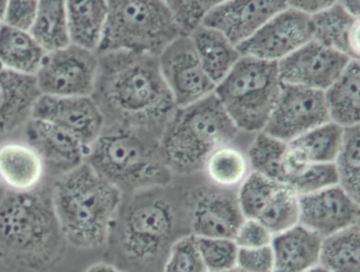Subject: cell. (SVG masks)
I'll use <instances>...</instances> for the list:
<instances>
[{"instance_id":"cell-33","label":"cell","mask_w":360,"mask_h":272,"mask_svg":"<svg viewBox=\"0 0 360 272\" xmlns=\"http://www.w3.org/2000/svg\"><path fill=\"white\" fill-rule=\"evenodd\" d=\"M284 185L250 171L240 185L238 204L245 218H258L263 209Z\"/></svg>"},{"instance_id":"cell-28","label":"cell","mask_w":360,"mask_h":272,"mask_svg":"<svg viewBox=\"0 0 360 272\" xmlns=\"http://www.w3.org/2000/svg\"><path fill=\"white\" fill-rule=\"evenodd\" d=\"M29 32L46 52L70 45L67 0H37V16Z\"/></svg>"},{"instance_id":"cell-31","label":"cell","mask_w":360,"mask_h":272,"mask_svg":"<svg viewBox=\"0 0 360 272\" xmlns=\"http://www.w3.org/2000/svg\"><path fill=\"white\" fill-rule=\"evenodd\" d=\"M333 166L337 185L354 199L360 200V128H345L342 142Z\"/></svg>"},{"instance_id":"cell-18","label":"cell","mask_w":360,"mask_h":272,"mask_svg":"<svg viewBox=\"0 0 360 272\" xmlns=\"http://www.w3.org/2000/svg\"><path fill=\"white\" fill-rule=\"evenodd\" d=\"M24 128L25 141L39 154L50 178L66 174L85 162L88 147L63 128L37 118H31Z\"/></svg>"},{"instance_id":"cell-13","label":"cell","mask_w":360,"mask_h":272,"mask_svg":"<svg viewBox=\"0 0 360 272\" xmlns=\"http://www.w3.org/2000/svg\"><path fill=\"white\" fill-rule=\"evenodd\" d=\"M352 58L311 39L277 63L283 85L324 92L342 73Z\"/></svg>"},{"instance_id":"cell-4","label":"cell","mask_w":360,"mask_h":272,"mask_svg":"<svg viewBox=\"0 0 360 272\" xmlns=\"http://www.w3.org/2000/svg\"><path fill=\"white\" fill-rule=\"evenodd\" d=\"M214 94L185 107H176L162 130L159 153L170 172L191 174L203 170L208 156L239 135Z\"/></svg>"},{"instance_id":"cell-8","label":"cell","mask_w":360,"mask_h":272,"mask_svg":"<svg viewBox=\"0 0 360 272\" xmlns=\"http://www.w3.org/2000/svg\"><path fill=\"white\" fill-rule=\"evenodd\" d=\"M282 83L276 62L242 56L214 94L239 132H263Z\"/></svg>"},{"instance_id":"cell-40","label":"cell","mask_w":360,"mask_h":272,"mask_svg":"<svg viewBox=\"0 0 360 272\" xmlns=\"http://www.w3.org/2000/svg\"><path fill=\"white\" fill-rule=\"evenodd\" d=\"M237 267L244 272H274L271 246L238 250Z\"/></svg>"},{"instance_id":"cell-43","label":"cell","mask_w":360,"mask_h":272,"mask_svg":"<svg viewBox=\"0 0 360 272\" xmlns=\"http://www.w3.org/2000/svg\"><path fill=\"white\" fill-rule=\"evenodd\" d=\"M338 4L347 13L359 18L360 0H338Z\"/></svg>"},{"instance_id":"cell-47","label":"cell","mask_w":360,"mask_h":272,"mask_svg":"<svg viewBox=\"0 0 360 272\" xmlns=\"http://www.w3.org/2000/svg\"><path fill=\"white\" fill-rule=\"evenodd\" d=\"M1 190H3V187H0V193H1Z\"/></svg>"},{"instance_id":"cell-46","label":"cell","mask_w":360,"mask_h":272,"mask_svg":"<svg viewBox=\"0 0 360 272\" xmlns=\"http://www.w3.org/2000/svg\"><path fill=\"white\" fill-rule=\"evenodd\" d=\"M305 272H328L326 269L321 267V266L317 265L315 267L311 268V269L307 270Z\"/></svg>"},{"instance_id":"cell-41","label":"cell","mask_w":360,"mask_h":272,"mask_svg":"<svg viewBox=\"0 0 360 272\" xmlns=\"http://www.w3.org/2000/svg\"><path fill=\"white\" fill-rule=\"evenodd\" d=\"M338 3V0H286L288 7L311 16Z\"/></svg>"},{"instance_id":"cell-19","label":"cell","mask_w":360,"mask_h":272,"mask_svg":"<svg viewBox=\"0 0 360 272\" xmlns=\"http://www.w3.org/2000/svg\"><path fill=\"white\" fill-rule=\"evenodd\" d=\"M244 218L237 197L219 190H205L193 204L191 234L197 237L233 240Z\"/></svg>"},{"instance_id":"cell-26","label":"cell","mask_w":360,"mask_h":272,"mask_svg":"<svg viewBox=\"0 0 360 272\" xmlns=\"http://www.w3.org/2000/svg\"><path fill=\"white\" fill-rule=\"evenodd\" d=\"M70 43L96 54L107 20V0H67Z\"/></svg>"},{"instance_id":"cell-10","label":"cell","mask_w":360,"mask_h":272,"mask_svg":"<svg viewBox=\"0 0 360 272\" xmlns=\"http://www.w3.org/2000/svg\"><path fill=\"white\" fill-rule=\"evenodd\" d=\"M158 63L176 107L188 106L214 94L216 85L204 70L188 33L166 46Z\"/></svg>"},{"instance_id":"cell-38","label":"cell","mask_w":360,"mask_h":272,"mask_svg":"<svg viewBox=\"0 0 360 272\" xmlns=\"http://www.w3.org/2000/svg\"><path fill=\"white\" fill-rule=\"evenodd\" d=\"M274 235L258 219L244 218L233 240L240 249L271 246Z\"/></svg>"},{"instance_id":"cell-36","label":"cell","mask_w":360,"mask_h":272,"mask_svg":"<svg viewBox=\"0 0 360 272\" xmlns=\"http://www.w3.org/2000/svg\"><path fill=\"white\" fill-rule=\"evenodd\" d=\"M197 240L200 254L207 271H220L237 265L239 248L233 240L197 237Z\"/></svg>"},{"instance_id":"cell-23","label":"cell","mask_w":360,"mask_h":272,"mask_svg":"<svg viewBox=\"0 0 360 272\" xmlns=\"http://www.w3.org/2000/svg\"><path fill=\"white\" fill-rule=\"evenodd\" d=\"M321 240L299 223L274 235V272H305L317 266Z\"/></svg>"},{"instance_id":"cell-35","label":"cell","mask_w":360,"mask_h":272,"mask_svg":"<svg viewBox=\"0 0 360 272\" xmlns=\"http://www.w3.org/2000/svg\"><path fill=\"white\" fill-rule=\"evenodd\" d=\"M163 272H207L193 234L183 236L172 245Z\"/></svg>"},{"instance_id":"cell-9","label":"cell","mask_w":360,"mask_h":272,"mask_svg":"<svg viewBox=\"0 0 360 272\" xmlns=\"http://www.w3.org/2000/svg\"><path fill=\"white\" fill-rule=\"evenodd\" d=\"M98 56L91 50L70 45L47 52L34 75L44 96L90 97L98 75Z\"/></svg>"},{"instance_id":"cell-16","label":"cell","mask_w":360,"mask_h":272,"mask_svg":"<svg viewBox=\"0 0 360 272\" xmlns=\"http://www.w3.org/2000/svg\"><path fill=\"white\" fill-rule=\"evenodd\" d=\"M285 8L286 0H224L208 10L200 24L222 33L238 47Z\"/></svg>"},{"instance_id":"cell-11","label":"cell","mask_w":360,"mask_h":272,"mask_svg":"<svg viewBox=\"0 0 360 272\" xmlns=\"http://www.w3.org/2000/svg\"><path fill=\"white\" fill-rule=\"evenodd\" d=\"M328 121L323 92L282 84L263 132L290 142Z\"/></svg>"},{"instance_id":"cell-14","label":"cell","mask_w":360,"mask_h":272,"mask_svg":"<svg viewBox=\"0 0 360 272\" xmlns=\"http://www.w3.org/2000/svg\"><path fill=\"white\" fill-rule=\"evenodd\" d=\"M299 225L323 238L359 223V202L338 185L298 195Z\"/></svg>"},{"instance_id":"cell-25","label":"cell","mask_w":360,"mask_h":272,"mask_svg":"<svg viewBox=\"0 0 360 272\" xmlns=\"http://www.w3.org/2000/svg\"><path fill=\"white\" fill-rule=\"evenodd\" d=\"M359 60H352L336 81L323 92L330 121L342 128L359 125Z\"/></svg>"},{"instance_id":"cell-29","label":"cell","mask_w":360,"mask_h":272,"mask_svg":"<svg viewBox=\"0 0 360 272\" xmlns=\"http://www.w3.org/2000/svg\"><path fill=\"white\" fill-rule=\"evenodd\" d=\"M318 265L328 272H360L359 223L322 238Z\"/></svg>"},{"instance_id":"cell-39","label":"cell","mask_w":360,"mask_h":272,"mask_svg":"<svg viewBox=\"0 0 360 272\" xmlns=\"http://www.w3.org/2000/svg\"><path fill=\"white\" fill-rule=\"evenodd\" d=\"M37 10V0H9L1 24L29 32L34 23Z\"/></svg>"},{"instance_id":"cell-2","label":"cell","mask_w":360,"mask_h":272,"mask_svg":"<svg viewBox=\"0 0 360 272\" xmlns=\"http://www.w3.org/2000/svg\"><path fill=\"white\" fill-rule=\"evenodd\" d=\"M66 240L58 225L50 185L34 191L1 190L0 264L16 272H46L62 263Z\"/></svg>"},{"instance_id":"cell-37","label":"cell","mask_w":360,"mask_h":272,"mask_svg":"<svg viewBox=\"0 0 360 272\" xmlns=\"http://www.w3.org/2000/svg\"><path fill=\"white\" fill-rule=\"evenodd\" d=\"M174 11L185 33H189L201 23L208 10L224 0H165Z\"/></svg>"},{"instance_id":"cell-22","label":"cell","mask_w":360,"mask_h":272,"mask_svg":"<svg viewBox=\"0 0 360 272\" xmlns=\"http://www.w3.org/2000/svg\"><path fill=\"white\" fill-rule=\"evenodd\" d=\"M314 41L359 60V18L347 13L338 3L311 14Z\"/></svg>"},{"instance_id":"cell-34","label":"cell","mask_w":360,"mask_h":272,"mask_svg":"<svg viewBox=\"0 0 360 272\" xmlns=\"http://www.w3.org/2000/svg\"><path fill=\"white\" fill-rule=\"evenodd\" d=\"M257 219L273 235L295 227L299 223L298 195L288 187H282L263 209Z\"/></svg>"},{"instance_id":"cell-3","label":"cell","mask_w":360,"mask_h":272,"mask_svg":"<svg viewBox=\"0 0 360 272\" xmlns=\"http://www.w3.org/2000/svg\"><path fill=\"white\" fill-rule=\"evenodd\" d=\"M50 190L68 246L86 251L105 248L123 202V192L86 162L52 179Z\"/></svg>"},{"instance_id":"cell-7","label":"cell","mask_w":360,"mask_h":272,"mask_svg":"<svg viewBox=\"0 0 360 272\" xmlns=\"http://www.w3.org/2000/svg\"><path fill=\"white\" fill-rule=\"evenodd\" d=\"M165 0H107V20L96 54L129 51L159 56L184 35Z\"/></svg>"},{"instance_id":"cell-20","label":"cell","mask_w":360,"mask_h":272,"mask_svg":"<svg viewBox=\"0 0 360 272\" xmlns=\"http://www.w3.org/2000/svg\"><path fill=\"white\" fill-rule=\"evenodd\" d=\"M39 96L34 77L14 73L0 64V136L25 128Z\"/></svg>"},{"instance_id":"cell-5","label":"cell","mask_w":360,"mask_h":272,"mask_svg":"<svg viewBox=\"0 0 360 272\" xmlns=\"http://www.w3.org/2000/svg\"><path fill=\"white\" fill-rule=\"evenodd\" d=\"M158 142L142 130L105 125L88 147L85 162L123 194L143 191L169 180L172 172L162 161Z\"/></svg>"},{"instance_id":"cell-45","label":"cell","mask_w":360,"mask_h":272,"mask_svg":"<svg viewBox=\"0 0 360 272\" xmlns=\"http://www.w3.org/2000/svg\"><path fill=\"white\" fill-rule=\"evenodd\" d=\"M207 272H244V271H242V270L240 269L239 267H237V266H235V267L229 268V269L220 270V271H207Z\"/></svg>"},{"instance_id":"cell-24","label":"cell","mask_w":360,"mask_h":272,"mask_svg":"<svg viewBox=\"0 0 360 272\" xmlns=\"http://www.w3.org/2000/svg\"><path fill=\"white\" fill-rule=\"evenodd\" d=\"M188 35L204 70L214 85L220 83L241 58L237 46L222 33L201 24Z\"/></svg>"},{"instance_id":"cell-30","label":"cell","mask_w":360,"mask_h":272,"mask_svg":"<svg viewBox=\"0 0 360 272\" xmlns=\"http://www.w3.org/2000/svg\"><path fill=\"white\" fill-rule=\"evenodd\" d=\"M203 170L214 185L226 189L241 185L250 172L248 156L233 144L223 145L212 152Z\"/></svg>"},{"instance_id":"cell-15","label":"cell","mask_w":360,"mask_h":272,"mask_svg":"<svg viewBox=\"0 0 360 272\" xmlns=\"http://www.w3.org/2000/svg\"><path fill=\"white\" fill-rule=\"evenodd\" d=\"M345 128L328 121L286 142L280 183L295 192L303 173L313 164L334 162Z\"/></svg>"},{"instance_id":"cell-1","label":"cell","mask_w":360,"mask_h":272,"mask_svg":"<svg viewBox=\"0 0 360 272\" xmlns=\"http://www.w3.org/2000/svg\"><path fill=\"white\" fill-rule=\"evenodd\" d=\"M98 68L91 98L105 125H120L160 138L176 109L164 82L158 56L129 51L98 54Z\"/></svg>"},{"instance_id":"cell-21","label":"cell","mask_w":360,"mask_h":272,"mask_svg":"<svg viewBox=\"0 0 360 272\" xmlns=\"http://www.w3.org/2000/svg\"><path fill=\"white\" fill-rule=\"evenodd\" d=\"M46 166L39 154L26 141L0 143V187L7 191H34L45 181Z\"/></svg>"},{"instance_id":"cell-44","label":"cell","mask_w":360,"mask_h":272,"mask_svg":"<svg viewBox=\"0 0 360 272\" xmlns=\"http://www.w3.org/2000/svg\"><path fill=\"white\" fill-rule=\"evenodd\" d=\"M8 4H9V0H0V24L3 23L4 18H5Z\"/></svg>"},{"instance_id":"cell-32","label":"cell","mask_w":360,"mask_h":272,"mask_svg":"<svg viewBox=\"0 0 360 272\" xmlns=\"http://www.w3.org/2000/svg\"><path fill=\"white\" fill-rule=\"evenodd\" d=\"M285 147L286 142L274 138L265 132L256 134L248 152L250 171L280 183L282 159Z\"/></svg>"},{"instance_id":"cell-42","label":"cell","mask_w":360,"mask_h":272,"mask_svg":"<svg viewBox=\"0 0 360 272\" xmlns=\"http://www.w3.org/2000/svg\"><path fill=\"white\" fill-rule=\"evenodd\" d=\"M84 272H126L109 261H98L92 264Z\"/></svg>"},{"instance_id":"cell-6","label":"cell","mask_w":360,"mask_h":272,"mask_svg":"<svg viewBox=\"0 0 360 272\" xmlns=\"http://www.w3.org/2000/svg\"><path fill=\"white\" fill-rule=\"evenodd\" d=\"M174 214L162 198L134 192L122 202L106 244L109 263L139 267L153 261L172 237Z\"/></svg>"},{"instance_id":"cell-27","label":"cell","mask_w":360,"mask_h":272,"mask_svg":"<svg viewBox=\"0 0 360 272\" xmlns=\"http://www.w3.org/2000/svg\"><path fill=\"white\" fill-rule=\"evenodd\" d=\"M46 54L28 31L0 24V64L6 68L34 77Z\"/></svg>"},{"instance_id":"cell-12","label":"cell","mask_w":360,"mask_h":272,"mask_svg":"<svg viewBox=\"0 0 360 272\" xmlns=\"http://www.w3.org/2000/svg\"><path fill=\"white\" fill-rule=\"evenodd\" d=\"M313 39L311 16L288 7L238 46L244 56L278 63Z\"/></svg>"},{"instance_id":"cell-17","label":"cell","mask_w":360,"mask_h":272,"mask_svg":"<svg viewBox=\"0 0 360 272\" xmlns=\"http://www.w3.org/2000/svg\"><path fill=\"white\" fill-rule=\"evenodd\" d=\"M32 118L45 120L68 132L89 147L100 136L105 119L91 97H53L41 94Z\"/></svg>"}]
</instances>
